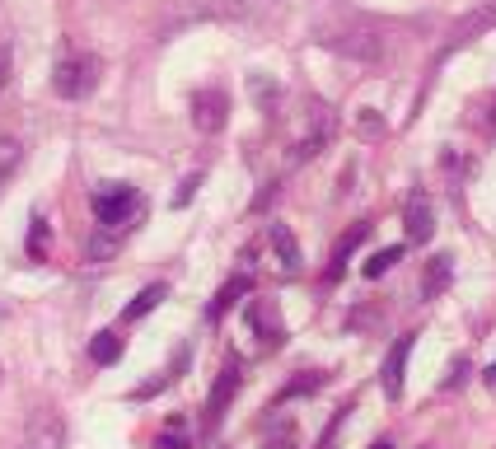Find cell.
<instances>
[{"instance_id": "cell-1", "label": "cell", "mask_w": 496, "mask_h": 449, "mask_svg": "<svg viewBox=\"0 0 496 449\" xmlns=\"http://www.w3.org/2000/svg\"><path fill=\"white\" fill-rule=\"evenodd\" d=\"M94 215H99V230L103 234H127L136 220L146 215V202H141V192L127 187V183H99L94 187Z\"/></svg>"}, {"instance_id": "cell-2", "label": "cell", "mask_w": 496, "mask_h": 449, "mask_svg": "<svg viewBox=\"0 0 496 449\" xmlns=\"http://www.w3.org/2000/svg\"><path fill=\"white\" fill-rule=\"evenodd\" d=\"M99 75H103V62L94 52H66L57 66H52V90L62 99H90L99 90Z\"/></svg>"}, {"instance_id": "cell-3", "label": "cell", "mask_w": 496, "mask_h": 449, "mask_svg": "<svg viewBox=\"0 0 496 449\" xmlns=\"http://www.w3.org/2000/svg\"><path fill=\"white\" fill-rule=\"evenodd\" d=\"M239 384H243V365H239V356H230L225 365H220L211 393H206V426H220V416H225V407L234 403Z\"/></svg>"}, {"instance_id": "cell-4", "label": "cell", "mask_w": 496, "mask_h": 449, "mask_svg": "<svg viewBox=\"0 0 496 449\" xmlns=\"http://www.w3.org/2000/svg\"><path fill=\"white\" fill-rule=\"evenodd\" d=\"M225 122H230V94L225 90H197L192 94V127L202 136L225 131Z\"/></svg>"}, {"instance_id": "cell-5", "label": "cell", "mask_w": 496, "mask_h": 449, "mask_svg": "<svg viewBox=\"0 0 496 449\" xmlns=\"http://www.w3.org/2000/svg\"><path fill=\"white\" fill-rule=\"evenodd\" d=\"M412 342H417V332H403L398 342L389 347V356H384V370H379V388L384 398L398 403L403 398V384H407V356H412Z\"/></svg>"}, {"instance_id": "cell-6", "label": "cell", "mask_w": 496, "mask_h": 449, "mask_svg": "<svg viewBox=\"0 0 496 449\" xmlns=\"http://www.w3.org/2000/svg\"><path fill=\"white\" fill-rule=\"evenodd\" d=\"M403 230H407V244H431V234H435V206L422 187L412 192L407 206H403Z\"/></svg>"}, {"instance_id": "cell-7", "label": "cell", "mask_w": 496, "mask_h": 449, "mask_svg": "<svg viewBox=\"0 0 496 449\" xmlns=\"http://www.w3.org/2000/svg\"><path fill=\"white\" fill-rule=\"evenodd\" d=\"M248 328L258 332L262 347H281V337H286L281 314H277V304H272V300H253V304H248Z\"/></svg>"}, {"instance_id": "cell-8", "label": "cell", "mask_w": 496, "mask_h": 449, "mask_svg": "<svg viewBox=\"0 0 496 449\" xmlns=\"http://www.w3.org/2000/svg\"><path fill=\"white\" fill-rule=\"evenodd\" d=\"M62 444H66V426L52 412H38L29 421V431H24V449H62Z\"/></svg>"}, {"instance_id": "cell-9", "label": "cell", "mask_w": 496, "mask_h": 449, "mask_svg": "<svg viewBox=\"0 0 496 449\" xmlns=\"http://www.w3.org/2000/svg\"><path fill=\"white\" fill-rule=\"evenodd\" d=\"M248 291H253V276H248V272H239V276H230V281H225V286H220V291H215V300L206 304V319H211V323H220V319H225V314H230V309H234V304H239V300L248 295Z\"/></svg>"}, {"instance_id": "cell-10", "label": "cell", "mask_w": 496, "mask_h": 449, "mask_svg": "<svg viewBox=\"0 0 496 449\" xmlns=\"http://www.w3.org/2000/svg\"><path fill=\"white\" fill-rule=\"evenodd\" d=\"M450 281H454V258L450 253H435V258L426 263V272H422V300H440L450 291Z\"/></svg>"}, {"instance_id": "cell-11", "label": "cell", "mask_w": 496, "mask_h": 449, "mask_svg": "<svg viewBox=\"0 0 496 449\" xmlns=\"http://www.w3.org/2000/svg\"><path fill=\"white\" fill-rule=\"evenodd\" d=\"M366 239H370V220H356V224H351V230H347V234H342V239L333 244V263H328V281H338V276H342V267H347V258H351V253H356V248H361Z\"/></svg>"}, {"instance_id": "cell-12", "label": "cell", "mask_w": 496, "mask_h": 449, "mask_svg": "<svg viewBox=\"0 0 496 449\" xmlns=\"http://www.w3.org/2000/svg\"><path fill=\"white\" fill-rule=\"evenodd\" d=\"M267 239H272V248H277V258H281V267L286 272H300V244H295V234H291V224H272L267 230Z\"/></svg>"}, {"instance_id": "cell-13", "label": "cell", "mask_w": 496, "mask_h": 449, "mask_svg": "<svg viewBox=\"0 0 496 449\" xmlns=\"http://www.w3.org/2000/svg\"><path fill=\"white\" fill-rule=\"evenodd\" d=\"M164 300H169V286H164V281H155V286H146L141 295H136V300H131V304L122 309V319H127V323H136V319H146L150 309H159Z\"/></svg>"}, {"instance_id": "cell-14", "label": "cell", "mask_w": 496, "mask_h": 449, "mask_svg": "<svg viewBox=\"0 0 496 449\" xmlns=\"http://www.w3.org/2000/svg\"><path fill=\"white\" fill-rule=\"evenodd\" d=\"M90 356H94V365H118L122 360V337L113 328H103L94 342H90Z\"/></svg>"}, {"instance_id": "cell-15", "label": "cell", "mask_w": 496, "mask_h": 449, "mask_svg": "<svg viewBox=\"0 0 496 449\" xmlns=\"http://www.w3.org/2000/svg\"><path fill=\"white\" fill-rule=\"evenodd\" d=\"M19 164H24V146L14 136H0V187L19 174Z\"/></svg>"}, {"instance_id": "cell-16", "label": "cell", "mask_w": 496, "mask_h": 449, "mask_svg": "<svg viewBox=\"0 0 496 449\" xmlns=\"http://www.w3.org/2000/svg\"><path fill=\"white\" fill-rule=\"evenodd\" d=\"M323 379L328 375H319V370H305V375H295L281 393H277V403H291V398H305V393H319L323 388Z\"/></svg>"}, {"instance_id": "cell-17", "label": "cell", "mask_w": 496, "mask_h": 449, "mask_svg": "<svg viewBox=\"0 0 496 449\" xmlns=\"http://www.w3.org/2000/svg\"><path fill=\"white\" fill-rule=\"evenodd\" d=\"M394 263H403V244H389V248H379V253H375V258H370V263H366L361 272H366V276L375 281V276H384V272H389Z\"/></svg>"}, {"instance_id": "cell-18", "label": "cell", "mask_w": 496, "mask_h": 449, "mask_svg": "<svg viewBox=\"0 0 496 449\" xmlns=\"http://www.w3.org/2000/svg\"><path fill=\"white\" fill-rule=\"evenodd\" d=\"M10 75H14V47H10V43H0V90L10 84Z\"/></svg>"}, {"instance_id": "cell-19", "label": "cell", "mask_w": 496, "mask_h": 449, "mask_svg": "<svg viewBox=\"0 0 496 449\" xmlns=\"http://www.w3.org/2000/svg\"><path fill=\"white\" fill-rule=\"evenodd\" d=\"M197 187H202V174H187V178H183V187L174 192V206H187V202H192V192H197Z\"/></svg>"}, {"instance_id": "cell-20", "label": "cell", "mask_w": 496, "mask_h": 449, "mask_svg": "<svg viewBox=\"0 0 496 449\" xmlns=\"http://www.w3.org/2000/svg\"><path fill=\"white\" fill-rule=\"evenodd\" d=\"M155 449H187V435H183V431H164V435L155 440Z\"/></svg>"}, {"instance_id": "cell-21", "label": "cell", "mask_w": 496, "mask_h": 449, "mask_svg": "<svg viewBox=\"0 0 496 449\" xmlns=\"http://www.w3.org/2000/svg\"><path fill=\"white\" fill-rule=\"evenodd\" d=\"M463 379H468V360H463V356H459V360H454V365H450V379H445V388H459V384H463Z\"/></svg>"}, {"instance_id": "cell-22", "label": "cell", "mask_w": 496, "mask_h": 449, "mask_svg": "<svg viewBox=\"0 0 496 449\" xmlns=\"http://www.w3.org/2000/svg\"><path fill=\"white\" fill-rule=\"evenodd\" d=\"M267 449H295V440H291V421L281 426V435H272V440H267Z\"/></svg>"}, {"instance_id": "cell-23", "label": "cell", "mask_w": 496, "mask_h": 449, "mask_svg": "<svg viewBox=\"0 0 496 449\" xmlns=\"http://www.w3.org/2000/svg\"><path fill=\"white\" fill-rule=\"evenodd\" d=\"M361 131H366V136H375V131H379V122L370 118V108H366V118H361Z\"/></svg>"}, {"instance_id": "cell-24", "label": "cell", "mask_w": 496, "mask_h": 449, "mask_svg": "<svg viewBox=\"0 0 496 449\" xmlns=\"http://www.w3.org/2000/svg\"><path fill=\"white\" fill-rule=\"evenodd\" d=\"M487 384H491V388H496V360H491V365H487Z\"/></svg>"}, {"instance_id": "cell-25", "label": "cell", "mask_w": 496, "mask_h": 449, "mask_svg": "<svg viewBox=\"0 0 496 449\" xmlns=\"http://www.w3.org/2000/svg\"><path fill=\"white\" fill-rule=\"evenodd\" d=\"M370 449H394V440H375Z\"/></svg>"}, {"instance_id": "cell-26", "label": "cell", "mask_w": 496, "mask_h": 449, "mask_svg": "<svg viewBox=\"0 0 496 449\" xmlns=\"http://www.w3.org/2000/svg\"><path fill=\"white\" fill-rule=\"evenodd\" d=\"M422 449H435V444H422Z\"/></svg>"}]
</instances>
